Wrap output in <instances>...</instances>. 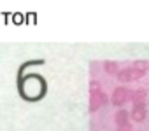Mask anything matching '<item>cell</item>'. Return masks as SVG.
<instances>
[{
    "label": "cell",
    "instance_id": "3957f363",
    "mask_svg": "<svg viewBox=\"0 0 149 131\" xmlns=\"http://www.w3.org/2000/svg\"><path fill=\"white\" fill-rule=\"evenodd\" d=\"M116 117H118V119H116V121H118V124H119V126H123V124H126L128 112H126V110H121V112H118V115H116Z\"/></svg>",
    "mask_w": 149,
    "mask_h": 131
},
{
    "label": "cell",
    "instance_id": "277c9868",
    "mask_svg": "<svg viewBox=\"0 0 149 131\" xmlns=\"http://www.w3.org/2000/svg\"><path fill=\"white\" fill-rule=\"evenodd\" d=\"M133 68L144 74V72H146V68H147V63H146V61H137V63L133 65Z\"/></svg>",
    "mask_w": 149,
    "mask_h": 131
},
{
    "label": "cell",
    "instance_id": "6da1fadb",
    "mask_svg": "<svg viewBox=\"0 0 149 131\" xmlns=\"http://www.w3.org/2000/svg\"><path fill=\"white\" fill-rule=\"evenodd\" d=\"M126 98H128L126 89H125V88H118V89H116V93H114V96H112V101H114L116 105H121V103H125V101H126Z\"/></svg>",
    "mask_w": 149,
    "mask_h": 131
},
{
    "label": "cell",
    "instance_id": "8992f818",
    "mask_svg": "<svg viewBox=\"0 0 149 131\" xmlns=\"http://www.w3.org/2000/svg\"><path fill=\"white\" fill-rule=\"evenodd\" d=\"M119 131H132V128H130V124H123V126H119Z\"/></svg>",
    "mask_w": 149,
    "mask_h": 131
},
{
    "label": "cell",
    "instance_id": "7a4b0ae2",
    "mask_svg": "<svg viewBox=\"0 0 149 131\" xmlns=\"http://www.w3.org/2000/svg\"><path fill=\"white\" fill-rule=\"evenodd\" d=\"M132 115H133V119L135 121H144V117H146V108H144V103L142 105H135V108H133V112H132Z\"/></svg>",
    "mask_w": 149,
    "mask_h": 131
},
{
    "label": "cell",
    "instance_id": "5b68a950",
    "mask_svg": "<svg viewBox=\"0 0 149 131\" xmlns=\"http://www.w3.org/2000/svg\"><path fill=\"white\" fill-rule=\"evenodd\" d=\"M105 70H107V72H116V70H118L116 63H105Z\"/></svg>",
    "mask_w": 149,
    "mask_h": 131
}]
</instances>
